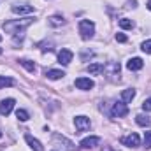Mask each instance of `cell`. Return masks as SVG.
I'll return each mask as SVG.
<instances>
[{
	"label": "cell",
	"instance_id": "1",
	"mask_svg": "<svg viewBox=\"0 0 151 151\" xmlns=\"http://www.w3.org/2000/svg\"><path fill=\"white\" fill-rule=\"evenodd\" d=\"M34 23V18H23V19H12V21H5L2 25V28L7 32V34H19V30L27 28L28 25Z\"/></svg>",
	"mask_w": 151,
	"mask_h": 151
},
{
	"label": "cell",
	"instance_id": "2",
	"mask_svg": "<svg viewBox=\"0 0 151 151\" xmlns=\"http://www.w3.org/2000/svg\"><path fill=\"white\" fill-rule=\"evenodd\" d=\"M79 34H81V39H84V40H88V39L93 37V34H95V25H93V21H90V19H81V21H79Z\"/></svg>",
	"mask_w": 151,
	"mask_h": 151
},
{
	"label": "cell",
	"instance_id": "3",
	"mask_svg": "<svg viewBox=\"0 0 151 151\" xmlns=\"http://www.w3.org/2000/svg\"><path fill=\"white\" fill-rule=\"evenodd\" d=\"M121 144L123 146H128V148H137V146H141V137L135 132H132V134L121 137Z\"/></svg>",
	"mask_w": 151,
	"mask_h": 151
},
{
	"label": "cell",
	"instance_id": "4",
	"mask_svg": "<svg viewBox=\"0 0 151 151\" xmlns=\"http://www.w3.org/2000/svg\"><path fill=\"white\" fill-rule=\"evenodd\" d=\"M74 125H76L77 134H81V132H86V130L90 128L91 121H90V118H86V116H76L74 118Z\"/></svg>",
	"mask_w": 151,
	"mask_h": 151
},
{
	"label": "cell",
	"instance_id": "5",
	"mask_svg": "<svg viewBox=\"0 0 151 151\" xmlns=\"http://www.w3.org/2000/svg\"><path fill=\"white\" fill-rule=\"evenodd\" d=\"M113 118H123V116H127L128 114V107H127V104L125 102H116L113 106Z\"/></svg>",
	"mask_w": 151,
	"mask_h": 151
},
{
	"label": "cell",
	"instance_id": "6",
	"mask_svg": "<svg viewBox=\"0 0 151 151\" xmlns=\"http://www.w3.org/2000/svg\"><path fill=\"white\" fill-rule=\"evenodd\" d=\"M99 144H100V137H97V135H90V137H86V139H83L79 142V146L83 150H91V148H95Z\"/></svg>",
	"mask_w": 151,
	"mask_h": 151
},
{
	"label": "cell",
	"instance_id": "7",
	"mask_svg": "<svg viewBox=\"0 0 151 151\" xmlns=\"http://www.w3.org/2000/svg\"><path fill=\"white\" fill-rule=\"evenodd\" d=\"M74 84H76L77 90H84V91H86V90H91V88L95 86V83H93L90 77H77L74 81Z\"/></svg>",
	"mask_w": 151,
	"mask_h": 151
},
{
	"label": "cell",
	"instance_id": "8",
	"mask_svg": "<svg viewBox=\"0 0 151 151\" xmlns=\"http://www.w3.org/2000/svg\"><path fill=\"white\" fill-rule=\"evenodd\" d=\"M11 11L14 12V14H32L34 12V7L32 5H28V4H14L12 7H11Z\"/></svg>",
	"mask_w": 151,
	"mask_h": 151
},
{
	"label": "cell",
	"instance_id": "9",
	"mask_svg": "<svg viewBox=\"0 0 151 151\" xmlns=\"http://www.w3.org/2000/svg\"><path fill=\"white\" fill-rule=\"evenodd\" d=\"M14 99H4L2 102H0V114L2 116H9L11 111L14 109Z\"/></svg>",
	"mask_w": 151,
	"mask_h": 151
},
{
	"label": "cell",
	"instance_id": "10",
	"mask_svg": "<svg viewBox=\"0 0 151 151\" xmlns=\"http://www.w3.org/2000/svg\"><path fill=\"white\" fill-rule=\"evenodd\" d=\"M53 141H55L56 144H63V150L65 151H74V142L69 141V139H65V137L60 135V134H55V135H53Z\"/></svg>",
	"mask_w": 151,
	"mask_h": 151
},
{
	"label": "cell",
	"instance_id": "11",
	"mask_svg": "<svg viewBox=\"0 0 151 151\" xmlns=\"http://www.w3.org/2000/svg\"><path fill=\"white\" fill-rule=\"evenodd\" d=\"M72 58H74V55H72L70 49H62V51L58 53V62H60L62 65H69V63L72 62Z\"/></svg>",
	"mask_w": 151,
	"mask_h": 151
},
{
	"label": "cell",
	"instance_id": "12",
	"mask_svg": "<svg viewBox=\"0 0 151 151\" xmlns=\"http://www.w3.org/2000/svg\"><path fill=\"white\" fill-rule=\"evenodd\" d=\"M25 141H27V144H28V146H30L34 151H44L42 144H40V141H37L34 135H30V134H25Z\"/></svg>",
	"mask_w": 151,
	"mask_h": 151
},
{
	"label": "cell",
	"instance_id": "13",
	"mask_svg": "<svg viewBox=\"0 0 151 151\" xmlns=\"http://www.w3.org/2000/svg\"><path fill=\"white\" fill-rule=\"evenodd\" d=\"M142 67H144V62H142V58H139V56L130 58V60L127 62V69H128V70H141Z\"/></svg>",
	"mask_w": 151,
	"mask_h": 151
},
{
	"label": "cell",
	"instance_id": "14",
	"mask_svg": "<svg viewBox=\"0 0 151 151\" xmlns=\"http://www.w3.org/2000/svg\"><path fill=\"white\" fill-rule=\"evenodd\" d=\"M134 97H135V90H134V88H127V90H123V91H121V100H123L125 104L132 102V100H134Z\"/></svg>",
	"mask_w": 151,
	"mask_h": 151
},
{
	"label": "cell",
	"instance_id": "15",
	"mask_svg": "<svg viewBox=\"0 0 151 151\" xmlns=\"http://www.w3.org/2000/svg\"><path fill=\"white\" fill-rule=\"evenodd\" d=\"M104 63H90L88 67H86V70L90 72V74H93V76H97V74H102L104 72Z\"/></svg>",
	"mask_w": 151,
	"mask_h": 151
},
{
	"label": "cell",
	"instance_id": "16",
	"mask_svg": "<svg viewBox=\"0 0 151 151\" xmlns=\"http://www.w3.org/2000/svg\"><path fill=\"white\" fill-rule=\"evenodd\" d=\"M46 76H47V79L56 81V79H62L65 76V72L63 70H56V69H49V70H46Z\"/></svg>",
	"mask_w": 151,
	"mask_h": 151
},
{
	"label": "cell",
	"instance_id": "17",
	"mask_svg": "<svg viewBox=\"0 0 151 151\" xmlns=\"http://www.w3.org/2000/svg\"><path fill=\"white\" fill-rule=\"evenodd\" d=\"M135 123L141 125V127H151V118L146 114H137L135 116Z\"/></svg>",
	"mask_w": 151,
	"mask_h": 151
},
{
	"label": "cell",
	"instance_id": "18",
	"mask_svg": "<svg viewBox=\"0 0 151 151\" xmlns=\"http://www.w3.org/2000/svg\"><path fill=\"white\" fill-rule=\"evenodd\" d=\"M49 25L51 27H63L65 25V19H63V16H58L56 14V16H51L49 18Z\"/></svg>",
	"mask_w": 151,
	"mask_h": 151
},
{
	"label": "cell",
	"instance_id": "19",
	"mask_svg": "<svg viewBox=\"0 0 151 151\" xmlns=\"http://www.w3.org/2000/svg\"><path fill=\"white\" fill-rule=\"evenodd\" d=\"M19 63H21V65H23V67H25V69H27L28 72H35V70H37V67H35V63H34L32 60L21 58V60H19Z\"/></svg>",
	"mask_w": 151,
	"mask_h": 151
},
{
	"label": "cell",
	"instance_id": "20",
	"mask_svg": "<svg viewBox=\"0 0 151 151\" xmlns=\"http://www.w3.org/2000/svg\"><path fill=\"white\" fill-rule=\"evenodd\" d=\"M7 86H14V79L5 77V76H0V90L2 88H7Z\"/></svg>",
	"mask_w": 151,
	"mask_h": 151
},
{
	"label": "cell",
	"instance_id": "21",
	"mask_svg": "<svg viewBox=\"0 0 151 151\" xmlns=\"http://www.w3.org/2000/svg\"><path fill=\"white\" fill-rule=\"evenodd\" d=\"M119 27L125 28V30H130V28H134V21L128 19V18H123V19H119Z\"/></svg>",
	"mask_w": 151,
	"mask_h": 151
},
{
	"label": "cell",
	"instance_id": "22",
	"mask_svg": "<svg viewBox=\"0 0 151 151\" xmlns=\"http://www.w3.org/2000/svg\"><path fill=\"white\" fill-rule=\"evenodd\" d=\"M104 70H111V74L113 76L119 74V63H109V65L104 67Z\"/></svg>",
	"mask_w": 151,
	"mask_h": 151
},
{
	"label": "cell",
	"instance_id": "23",
	"mask_svg": "<svg viewBox=\"0 0 151 151\" xmlns=\"http://www.w3.org/2000/svg\"><path fill=\"white\" fill-rule=\"evenodd\" d=\"M16 118H18L19 121H27L30 116H28V113H27L25 109H18V111H16Z\"/></svg>",
	"mask_w": 151,
	"mask_h": 151
},
{
	"label": "cell",
	"instance_id": "24",
	"mask_svg": "<svg viewBox=\"0 0 151 151\" xmlns=\"http://www.w3.org/2000/svg\"><path fill=\"white\" fill-rule=\"evenodd\" d=\"M141 49H142L144 53L151 55V40H144V42H142V46H141Z\"/></svg>",
	"mask_w": 151,
	"mask_h": 151
},
{
	"label": "cell",
	"instance_id": "25",
	"mask_svg": "<svg viewBox=\"0 0 151 151\" xmlns=\"http://www.w3.org/2000/svg\"><path fill=\"white\" fill-rule=\"evenodd\" d=\"M144 148H146V150L151 148V132H146V134H144Z\"/></svg>",
	"mask_w": 151,
	"mask_h": 151
},
{
	"label": "cell",
	"instance_id": "26",
	"mask_svg": "<svg viewBox=\"0 0 151 151\" xmlns=\"http://www.w3.org/2000/svg\"><path fill=\"white\" fill-rule=\"evenodd\" d=\"M142 111H146V113L151 111V97H150V99H146V100L142 102Z\"/></svg>",
	"mask_w": 151,
	"mask_h": 151
},
{
	"label": "cell",
	"instance_id": "27",
	"mask_svg": "<svg viewBox=\"0 0 151 151\" xmlns=\"http://www.w3.org/2000/svg\"><path fill=\"white\" fill-rule=\"evenodd\" d=\"M114 39H116L118 42H127V40H128V37H127L125 34H121V32H119V34H116V35H114Z\"/></svg>",
	"mask_w": 151,
	"mask_h": 151
},
{
	"label": "cell",
	"instance_id": "28",
	"mask_svg": "<svg viewBox=\"0 0 151 151\" xmlns=\"http://www.w3.org/2000/svg\"><path fill=\"white\" fill-rule=\"evenodd\" d=\"M127 7H137V0H128L127 2Z\"/></svg>",
	"mask_w": 151,
	"mask_h": 151
},
{
	"label": "cell",
	"instance_id": "29",
	"mask_svg": "<svg viewBox=\"0 0 151 151\" xmlns=\"http://www.w3.org/2000/svg\"><path fill=\"white\" fill-rule=\"evenodd\" d=\"M148 9L151 11V0H148Z\"/></svg>",
	"mask_w": 151,
	"mask_h": 151
},
{
	"label": "cell",
	"instance_id": "30",
	"mask_svg": "<svg viewBox=\"0 0 151 151\" xmlns=\"http://www.w3.org/2000/svg\"><path fill=\"white\" fill-rule=\"evenodd\" d=\"M0 137H2V132H0Z\"/></svg>",
	"mask_w": 151,
	"mask_h": 151
},
{
	"label": "cell",
	"instance_id": "31",
	"mask_svg": "<svg viewBox=\"0 0 151 151\" xmlns=\"http://www.w3.org/2000/svg\"><path fill=\"white\" fill-rule=\"evenodd\" d=\"M0 55H2V49H0Z\"/></svg>",
	"mask_w": 151,
	"mask_h": 151
},
{
	"label": "cell",
	"instance_id": "32",
	"mask_svg": "<svg viewBox=\"0 0 151 151\" xmlns=\"http://www.w3.org/2000/svg\"><path fill=\"white\" fill-rule=\"evenodd\" d=\"M0 40H2V35H0Z\"/></svg>",
	"mask_w": 151,
	"mask_h": 151
}]
</instances>
